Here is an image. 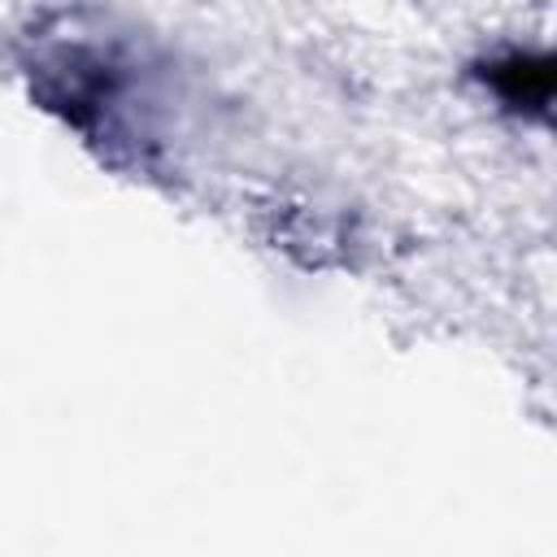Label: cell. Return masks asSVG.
I'll return each instance as SVG.
<instances>
[{"label":"cell","instance_id":"obj_1","mask_svg":"<svg viewBox=\"0 0 557 557\" xmlns=\"http://www.w3.org/2000/svg\"><path fill=\"white\" fill-rule=\"evenodd\" d=\"M479 78L509 113L548 122V104H553V57L548 52L509 48L500 57H487L479 65Z\"/></svg>","mask_w":557,"mask_h":557}]
</instances>
